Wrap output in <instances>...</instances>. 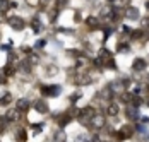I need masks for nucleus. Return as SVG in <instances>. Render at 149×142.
<instances>
[{"label": "nucleus", "instance_id": "nucleus-19", "mask_svg": "<svg viewBox=\"0 0 149 142\" xmlns=\"http://www.w3.org/2000/svg\"><path fill=\"white\" fill-rule=\"evenodd\" d=\"M10 101H12V94H9V93H7V94H3V98L0 100V104H2V106H5V104H9Z\"/></svg>", "mask_w": 149, "mask_h": 142}, {"label": "nucleus", "instance_id": "nucleus-13", "mask_svg": "<svg viewBox=\"0 0 149 142\" xmlns=\"http://www.w3.org/2000/svg\"><path fill=\"white\" fill-rule=\"evenodd\" d=\"M125 113H127V116H129L130 120H134V122L137 120V118H139V116H141L139 110H137V108H132V106H129V108L125 110Z\"/></svg>", "mask_w": 149, "mask_h": 142}, {"label": "nucleus", "instance_id": "nucleus-4", "mask_svg": "<svg viewBox=\"0 0 149 142\" xmlns=\"http://www.w3.org/2000/svg\"><path fill=\"white\" fill-rule=\"evenodd\" d=\"M89 123H91V127L94 128V130H101V128L104 127V115H98L96 113L89 120Z\"/></svg>", "mask_w": 149, "mask_h": 142}, {"label": "nucleus", "instance_id": "nucleus-17", "mask_svg": "<svg viewBox=\"0 0 149 142\" xmlns=\"http://www.w3.org/2000/svg\"><path fill=\"white\" fill-rule=\"evenodd\" d=\"M70 118H72V116H70V115H62V116H60L58 118V123H60V127H65V125H67V123H69V122H70Z\"/></svg>", "mask_w": 149, "mask_h": 142}, {"label": "nucleus", "instance_id": "nucleus-21", "mask_svg": "<svg viewBox=\"0 0 149 142\" xmlns=\"http://www.w3.org/2000/svg\"><path fill=\"white\" fill-rule=\"evenodd\" d=\"M14 72H15V69L9 63V65L5 67V70H3V75H5V77H10V75H14Z\"/></svg>", "mask_w": 149, "mask_h": 142}, {"label": "nucleus", "instance_id": "nucleus-33", "mask_svg": "<svg viewBox=\"0 0 149 142\" xmlns=\"http://www.w3.org/2000/svg\"><path fill=\"white\" fill-rule=\"evenodd\" d=\"M103 33H104V40H106V38H108V36H110V34L113 33V29H111V28H104Z\"/></svg>", "mask_w": 149, "mask_h": 142}, {"label": "nucleus", "instance_id": "nucleus-36", "mask_svg": "<svg viewBox=\"0 0 149 142\" xmlns=\"http://www.w3.org/2000/svg\"><path fill=\"white\" fill-rule=\"evenodd\" d=\"M22 52H24V53H31V48H26V46H24V48H22Z\"/></svg>", "mask_w": 149, "mask_h": 142}, {"label": "nucleus", "instance_id": "nucleus-23", "mask_svg": "<svg viewBox=\"0 0 149 142\" xmlns=\"http://www.w3.org/2000/svg\"><path fill=\"white\" fill-rule=\"evenodd\" d=\"M86 22H88V26H89L91 29H94L96 26H98V19H96V17H88Z\"/></svg>", "mask_w": 149, "mask_h": 142}, {"label": "nucleus", "instance_id": "nucleus-18", "mask_svg": "<svg viewBox=\"0 0 149 142\" xmlns=\"http://www.w3.org/2000/svg\"><path fill=\"white\" fill-rule=\"evenodd\" d=\"M19 69H21V72H24V74H29L31 72V63L29 62H21V63H19Z\"/></svg>", "mask_w": 149, "mask_h": 142}, {"label": "nucleus", "instance_id": "nucleus-27", "mask_svg": "<svg viewBox=\"0 0 149 142\" xmlns=\"http://www.w3.org/2000/svg\"><path fill=\"white\" fill-rule=\"evenodd\" d=\"M117 50H118V52H127V50H129V45H127V43H118Z\"/></svg>", "mask_w": 149, "mask_h": 142}, {"label": "nucleus", "instance_id": "nucleus-24", "mask_svg": "<svg viewBox=\"0 0 149 142\" xmlns=\"http://www.w3.org/2000/svg\"><path fill=\"white\" fill-rule=\"evenodd\" d=\"M67 5H69V0H57V3H55L57 10H60V9H63V7H67Z\"/></svg>", "mask_w": 149, "mask_h": 142}, {"label": "nucleus", "instance_id": "nucleus-16", "mask_svg": "<svg viewBox=\"0 0 149 142\" xmlns=\"http://www.w3.org/2000/svg\"><path fill=\"white\" fill-rule=\"evenodd\" d=\"M106 113H108V116H117L118 115V104L117 103H110L108 108H106Z\"/></svg>", "mask_w": 149, "mask_h": 142}, {"label": "nucleus", "instance_id": "nucleus-29", "mask_svg": "<svg viewBox=\"0 0 149 142\" xmlns=\"http://www.w3.org/2000/svg\"><path fill=\"white\" fill-rule=\"evenodd\" d=\"M45 45H46L45 40H40V41H36V43H34V48H36V50H40V48H43Z\"/></svg>", "mask_w": 149, "mask_h": 142}, {"label": "nucleus", "instance_id": "nucleus-30", "mask_svg": "<svg viewBox=\"0 0 149 142\" xmlns=\"http://www.w3.org/2000/svg\"><path fill=\"white\" fill-rule=\"evenodd\" d=\"M130 36H132L134 40H139V38L142 36V31H132V33H130Z\"/></svg>", "mask_w": 149, "mask_h": 142}, {"label": "nucleus", "instance_id": "nucleus-11", "mask_svg": "<svg viewBox=\"0 0 149 142\" xmlns=\"http://www.w3.org/2000/svg\"><path fill=\"white\" fill-rule=\"evenodd\" d=\"M130 135H132V128L130 127H123L118 134H117V139H118V141H125V139H129Z\"/></svg>", "mask_w": 149, "mask_h": 142}, {"label": "nucleus", "instance_id": "nucleus-28", "mask_svg": "<svg viewBox=\"0 0 149 142\" xmlns=\"http://www.w3.org/2000/svg\"><path fill=\"white\" fill-rule=\"evenodd\" d=\"M17 139H19V141H24V139H26V130H24V128H21V130L17 132Z\"/></svg>", "mask_w": 149, "mask_h": 142}, {"label": "nucleus", "instance_id": "nucleus-26", "mask_svg": "<svg viewBox=\"0 0 149 142\" xmlns=\"http://www.w3.org/2000/svg\"><path fill=\"white\" fill-rule=\"evenodd\" d=\"M120 98H122V101H125V103L132 101V96H130L129 93H122V94H120Z\"/></svg>", "mask_w": 149, "mask_h": 142}, {"label": "nucleus", "instance_id": "nucleus-38", "mask_svg": "<svg viewBox=\"0 0 149 142\" xmlns=\"http://www.w3.org/2000/svg\"><path fill=\"white\" fill-rule=\"evenodd\" d=\"M108 2H110V3H113V2H115V0H108Z\"/></svg>", "mask_w": 149, "mask_h": 142}, {"label": "nucleus", "instance_id": "nucleus-39", "mask_svg": "<svg viewBox=\"0 0 149 142\" xmlns=\"http://www.w3.org/2000/svg\"><path fill=\"white\" fill-rule=\"evenodd\" d=\"M148 106H149V100H148Z\"/></svg>", "mask_w": 149, "mask_h": 142}, {"label": "nucleus", "instance_id": "nucleus-12", "mask_svg": "<svg viewBox=\"0 0 149 142\" xmlns=\"http://www.w3.org/2000/svg\"><path fill=\"white\" fill-rule=\"evenodd\" d=\"M31 26H33V31H34L36 34H38V33H41V31L45 29V26H43V22H41V21L38 19V17H34V19H33Z\"/></svg>", "mask_w": 149, "mask_h": 142}, {"label": "nucleus", "instance_id": "nucleus-5", "mask_svg": "<svg viewBox=\"0 0 149 142\" xmlns=\"http://www.w3.org/2000/svg\"><path fill=\"white\" fill-rule=\"evenodd\" d=\"M58 93H60L58 86H43L41 87V94L43 96H57Z\"/></svg>", "mask_w": 149, "mask_h": 142}, {"label": "nucleus", "instance_id": "nucleus-22", "mask_svg": "<svg viewBox=\"0 0 149 142\" xmlns=\"http://www.w3.org/2000/svg\"><path fill=\"white\" fill-rule=\"evenodd\" d=\"M28 62H29L31 65H36V63L40 62V57H38L36 53H31L29 57H28Z\"/></svg>", "mask_w": 149, "mask_h": 142}, {"label": "nucleus", "instance_id": "nucleus-14", "mask_svg": "<svg viewBox=\"0 0 149 142\" xmlns=\"http://www.w3.org/2000/svg\"><path fill=\"white\" fill-rule=\"evenodd\" d=\"M34 108H36V111H40V113H46V111H48V104H46L45 100H38L36 104H34Z\"/></svg>", "mask_w": 149, "mask_h": 142}, {"label": "nucleus", "instance_id": "nucleus-10", "mask_svg": "<svg viewBox=\"0 0 149 142\" xmlns=\"http://www.w3.org/2000/svg\"><path fill=\"white\" fill-rule=\"evenodd\" d=\"M98 57L101 58V62H103V67H104V63H106L110 58H113V55H111V52H110V50H106V48H101V50L98 52Z\"/></svg>", "mask_w": 149, "mask_h": 142}, {"label": "nucleus", "instance_id": "nucleus-32", "mask_svg": "<svg viewBox=\"0 0 149 142\" xmlns=\"http://www.w3.org/2000/svg\"><path fill=\"white\" fill-rule=\"evenodd\" d=\"M81 96H82V94H81V93H74V94H72V98H70V101H72V103H75V101L79 100V98H81Z\"/></svg>", "mask_w": 149, "mask_h": 142}, {"label": "nucleus", "instance_id": "nucleus-37", "mask_svg": "<svg viewBox=\"0 0 149 142\" xmlns=\"http://www.w3.org/2000/svg\"><path fill=\"white\" fill-rule=\"evenodd\" d=\"M46 2H48V0H41V3H46Z\"/></svg>", "mask_w": 149, "mask_h": 142}, {"label": "nucleus", "instance_id": "nucleus-6", "mask_svg": "<svg viewBox=\"0 0 149 142\" xmlns=\"http://www.w3.org/2000/svg\"><path fill=\"white\" fill-rule=\"evenodd\" d=\"M125 17L129 19V21H137L141 14H139V9H135V7H127L125 9Z\"/></svg>", "mask_w": 149, "mask_h": 142}, {"label": "nucleus", "instance_id": "nucleus-2", "mask_svg": "<svg viewBox=\"0 0 149 142\" xmlns=\"http://www.w3.org/2000/svg\"><path fill=\"white\" fill-rule=\"evenodd\" d=\"M7 22H9V26L15 31H21V29L24 28V19L22 17H19V15H10V17H7Z\"/></svg>", "mask_w": 149, "mask_h": 142}, {"label": "nucleus", "instance_id": "nucleus-34", "mask_svg": "<svg viewBox=\"0 0 149 142\" xmlns=\"http://www.w3.org/2000/svg\"><path fill=\"white\" fill-rule=\"evenodd\" d=\"M122 31H123V33H130V28H129V26H122Z\"/></svg>", "mask_w": 149, "mask_h": 142}, {"label": "nucleus", "instance_id": "nucleus-1", "mask_svg": "<svg viewBox=\"0 0 149 142\" xmlns=\"http://www.w3.org/2000/svg\"><path fill=\"white\" fill-rule=\"evenodd\" d=\"M127 86H129V81H111V82L108 84V89H110L113 94H122Z\"/></svg>", "mask_w": 149, "mask_h": 142}, {"label": "nucleus", "instance_id": "nucleus-35", "mask_svg": "<svg viewBox=\"0 0 149 142\" xmlns=\"http://www.w3.org/2000/svg\"><path fill=\"white\" fill-rule=\"evenodd\" d=\"M57 17H58V14H57V12H53V15H52V22H55V21H57Z\"/></svg>", "mask_w": 149, "mask_h": 142}, {"label": "nucleus", "instance_id": "nucleus-8", "mask_svg": "<svg viewBox=\"0 0 149 142\" xmlns=\"http://www.w3.org/2000/svg\"><path fill=\"white\" fill-rule=\"evenodd\" d=\"M132 67H134L135 72H142L146 67H148V62H146L144 58H135L134 63H132Z\"/></svg>", "mask_w": 149, "mask_h": 142}, {"label": "nucleus", "instance_id": "nucleus-40", "mask_svg": "<svg viewBox=\"0 0 149 142\" xmlns=\"http://www.w3.org/2000/svg\"><path fill=\"white\" fill-rule=\"evenodd\" d=\"M0 2H5V0H0Z\"/></svg>", "mask_w": 149, "mask_h": 142}, {"label": "nucleus", "instance_id": "nucleus-9", "mask_svg": "<svg viewBox=\"0 0 149 142\" xmlns=\"http://www.w3.org/2000/svg\"><path fill=\"white\" fill-rule=\"evenodd\" d=\"M5 120L10 123V122H17L19 120V110L14 108V110H7V113H5Z\"/></svg>", "mask_w": 149, "mask_h": 142}, {"label": "nucleus", "instance_id": "nucleus-3", "mask_svg": "<svg viewBox=\"0 0 149 142\" xmlns=\"http://www.w3.org/2000/svg\"><path fill=\"white\" fill-rule=\"evenodd\" d=\"M117 12H118V9H113V7H104L103 10H101V14H100V17L101 19H104V21H115L117 19Z\"/></svg>", "mask_w": 149, "mask_h": 142}, {"label": "nucleus", "instance_id": "nucleus-15", "mask_svg": "<svg viewBox=\"0 0 149 142\" xmlns=\"http://www.w3.org/2000/svg\"><path fill=\"white\" fill-rule=\"evenodd\" d=\"M15 108H17L19 111H28V108H29V103H28V100L21 98V100H17V103H15Z\"/></svg>", "mask_w": 149, "mask_h": 142}, {"label": "nucleus", "instance_id": "nucleus-20", "mask_svg": "<svg viewBox=\"0 0 149 142\" xmlns=\"http://www.w3.org/2000/svg\"><path fill=\"white\" fill-rule=\"evenodd\" d=\"M74 142H91L89 135H86V134H81V135H77L74 139Z\"/></svg>", "mask_w": 149, "mask_h": 142}, {"label": "nucleus", "instance_id": "nucleus-31", "mask_svg": "<svg viewBox=\"0 0 149 142\" xmlns=\"http://www.w3.org/2000/svg\"><path fill=\"white\" fill-rule=\"evenodd\" d=\"M62 141H63V132L58 130V132H57V137H55V142H62Z\"/></svg>", "mask_w": 149, "mask_h": 142}, {"label": "nucleus", "instance_id": "nucleus-7", "mask_svg": "<svg viewBox=\"0 0 149 142\" xmlns=\"http://www.w3.org/2000/svg\"><path fill=\"white\" fill-rule=\"evenodd\" d=\"M93 82V77H91L89 74H79L77 77H75V84H81V86H88Z\"/></svg>", "mask_w": 149, "mask_h": 142}, {"label": "nucleus", "instance_id": "nucleus-25", "mask_svg": "<svg viewBox=\"0 0 149 142\" xmlns=\"http://www.w3.org/2000/svg\"><path fill=\"white\" fill-rule=\"evenodd\" d=\"M57 72H58V69H57L55 65H50V67H48V70H46V75H55Z\"/></svg>", "mask_w": 149, "mask_h": 142}]
</instances>
